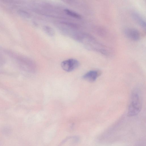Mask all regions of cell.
<instances>
[{
  "instance_id": "obj_7",
  "label": "cell",
  "mask_w": 146,
  "mask_h": 146,
  "mask_svg": "<svg viewBox=\"0 0 146 146\" xmlns=\"http://www.w3.org/2000/svg\"><path fill=\"white\" fill-rule=\"evenodd\" d=\"M64 11L67 15L73 17L77 19H80L81 18L80 14L71 10L65 9Z\"/></svg>"
},
{
  "instance_id": "obj_8",
  "label": "cell",
  "mask_w": 146,
  "mask_h": 146,
  "mask_svg": "<svg viewBox=\"0 0 146 146\" xmlns=\"http://www.w3.org/2000/svg\"><path fill=\"white\" fill-rule=\"evenodd\" d=\"M43 29L45 33L50 36H53L55 34V31L52 28L48 26H44L43 27Z\"/></svg>"
},
{
  "instance_id": "obj_5",
  "label": "cell",
  "mask_w": 146,
  "mask_h": 146,
  "mask_svg": "<svg viewBox=\"0 0 146 146\" xmlns=\"http://www.w3.org/2000/svg\"><path fill=\"white\" fill-rule=\"evenodd\" d=\"M101 72L98 70H92L88 72L82 76L84 80L90 82L95 81L100 76Z\"/></svg>"
},
{
  "instance_id": "obj_3",
  "label": "cell",
  "mask_w": 146,
  "mask_h": 146,
  "mask_svg": "<svg viewBox=\"0 0 146 146\" xmlns=\"http://www.w3.org/2000/svg\"><path fill=\"white\" fill-rule=\"evenodd\" d=\"M79 65V61L76 59L71 58L63 61L61 65L65 71L71 72L78 68Z\"/></svg>"
},
{
  "instance_id": "obj_2",
  "label": "cell",
  "mask_w": 146,
  "mask_h": 146,
  "mask_svg": "<svg viewBox=\"0 0 146 146\" xmlns=\"http://www.w3.org/2000/svg\"><path fill=\"white\" fill-rule=\"evenodd\" d=\"M142 105V98L140 91L135 89L131 93L128 106L127 115L131 117L137 115L140 111Z\"/></svg>"
},
{
  "instance_id": "obj_6",
  "label": "cell",
  "mask_w": 146,
  "mask_h": 146,
  "mask_svg": "<svg viewBox=\"0 0 146 146\" xmlns=\"http://www.w3.org/2000/svg\"><path fill=\"white\" fill-rule=\"evenodd\" d=\"M132 16L135 21L142 28L145 29V21L141 15L137 12H134L132 13Z\"/></svg>"
},
{
  "instance_id": "obj_1",
  "label": "cell",
  "mask_w": 146,
  "mask_h": 146,
  "mask_svg": "<svg viewBox=\"0 0 146 146\" xmlns=\"http://www.w3.org/2000/svg\"><path fill=\"white\" fill-rule=\"evenodd\" d=\"M80 39L87 49L104 55L108 54L109 50L108 48L91 35L87 34H82L80 36Z\"/></svg>"
},
{
  "instance_id": "obj_4",
  "label": "cell",
  "mask_w": 146,
  "mask_h": 146,
  "mask_svg": "<svg viewBox=\"0 0 146 146\" xmlns=\"http://www.w3.org/2000/svg\"><path fill=\"white\" fill-rule=\"evenodd\" d=\"M123 33L128 38L133 40H138L140 38V34L137 29L127 27L123 30Z\"/></svg>"
},
{
  "instance_id": "obj_9",
  "label": "cell",
  "mask_w": 146,
  "mask_h": 146,
  "mask_svg": "<svg viewBox=\"0 0 146 146\" xmlns=\"http://www.w3.org/2000/svg\"><path fill=\"white\" fill-rule=\"evenodd\" d=\"M18 13L20 15L23 17L29 18L30 17V15L29 13L26 11L20 10L18 11Z\"/></svg>"
}]
</instances>
